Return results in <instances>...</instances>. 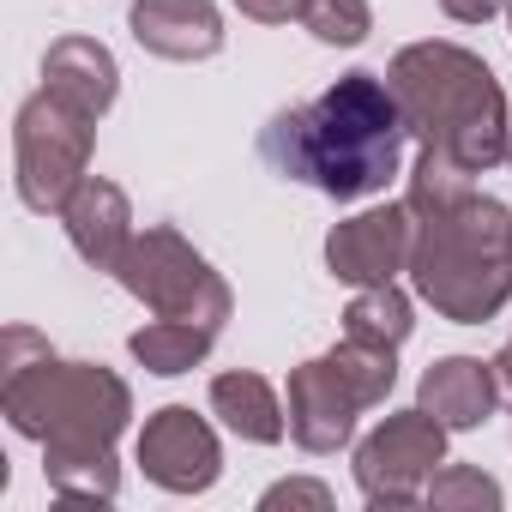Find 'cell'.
<instances>
[{
  "label": "cell",
  "instance_id": "obj_1",
  "mask_svg": "<svg viewBox=\"0 0 512 512\" xmlns=\"http://www.w3.org/2000/svg\"><path fill=\"white\" fill-rule=\"evenodd\" d=\"M404 139L410 127L386 73L356 67L332 79L314 103L278 109L260 127V157L272 175L302 181L338 205H356V199L386 193V181L404 163Z\"/></svg>",
  "mask_w": 512,
  "mask_h": 512
},
{
  "label": "cell",
  "instance_id": "obj_2",
  "mask_svg": "<svg viewBox=\"0 0 512 512\" xmlns=\"http://www.w3.org/2000/svg\"><path fill=\"white\" fill-rule=\"evenodd\" d=\"M386 85H392L416 145H434V151L458 157L476 175L506 163L512 109H506V91H500L494 67L476 49L446 43V37L404 43L392 55V67H386Z\"/></svg>",
  "mask_w": 512,
  "mask_h": 512
},
{
  "label": "cell",
  "instance_id": "obj_3",
  "mask_svg": "<svg viewBox=\"0 0 512 512\" xmlns=\"http://www.w3.org/2000/svg\"><path fill=\"white\" fill-rule=\"evenodd\" d=\"M0 416L37 446H115L133 422V392L103 362H67L43 332L7 326L0 338Z\"/></svg>",
  "mask_w": 512,
  "mask_h": 512
},
{
  "label": "cell",
  "instance_id": "obj_4",
  "mask_svg": "<svg viewBox=\"0 0 512 512\" xmlns=\"http://www.w3.org/2000/svg\"><path fill=\"white\" fill-rule=\"evenodd\" d=\"M410 290L452 326H482L512 302V211L470 193L440 217H416Z\"/></svg>",
  "mask_w": 512,
  "mask_h": 512
},
{
  "label": "cell",
  "instance_id": "obj_5",
  "mask_svg": "<svg viewBox=\"0 0 512 512\" xmlns=\"http://www.w3.org/2000/svg\"><path fill=\"white\" fill-rule=\"evenodd\" d=\"M115 284L133 302H145L157 320H187V326L223 332L229 314H235L229 278L205 260L175 223H145L133 235V247L121 253V266H115Z\"/></svg>",
  "mask_w": 512,
  "mask_h": 512
},
{
  "label": "cell",
  "instance_id": "obj_6",
  "mask_svg": "<svg viewBox=\"0 0 512 512\" xmlns=\"http://www.w3.org/2000/svg\"><path fill=\"white\" fill-rule=\"evenodd\" d=\"M97 121L61 103L55 91H31L13 115V187L19 205L37 217H61V205L91 175Z\"/></svg>",
  "mask_w": 512,
  "mask_h": 512
},
{
  "label": "cell",
  "instance_id": "obj_7",
  "mask_svg": "<svg viewBox=\"0 0 512 512\" xmlns=\"http://www.w3.org/2000/svg\"><path fill=\"white\" fill-rule=\"evenodd\" d=\"M446 464V428L416 404L392 410L380 428L356 440V488L368 506H416Z\"/></svg>",
  "mask_w": 512,
  "mask_h": 512
},
{
  "label": "cell",
  "instance_id": "obj_8",
  "mask_svg": "<svg viewBox=\"0 0 512 512\" xmlns=\"http://www.w3.org/2000/svg\"><path fill=\"white\" fill-rule=\"evenodd\" d=\"M133 452H139L145 482L163 488V494H205L223 476V440L205 416H193V404L151 410Z\"/></svg>",
  "mask_w": 512,
  "mask_h": 512
},
{
  "label": "cell",
  "instance_id": "obj_9",
  "mask_svg": "<svg viewBox=\"0 0 512 512\" xmlns=\"http://www.w3.org/2000/svg\"><path fill=\"white\" fill-rule=\"evenodd\" d=\"M410 247H416V211L398 205H368L344 223H332L326 235V272L350 290L368 284H398V272H410Z\"/></svg>",
  "mask_w": 512,
  "mask_h": 512
},
{
  "label": "cell",
  "instance_id": "obj_10",
  "mask_svg": "<svg viewBox=\"0 0 512 512\" xmlns=\"http://www.w3.org/2000/svg\"><path fill=\"white\" fill-rule=\"evenodd\" d=\"M284 410H290V440L314 458H332L356 440V416L368 410L356 398V386L332 368V356L296 362L284 380Z\"/></svg>",
  "mask_w": 512,
  "mask_h": 512
},
{
  "label": "cell",
  "instance_id": "obj_11",
  "mask_svg": "<svg viewBox=\"0 0 512 512\" xmlns=\"http://www.w3.org/2000/svg\"><path fill=\"white\" fill-rule=\"evenodd\" d=\"M61 229H67V241H73V253L91 266V272H109L115 278V266H121V253L133 247V199H127V187H115L109 175H85L79 181V193L61 205Z\"/></svg>",
  "mask_w": 512,
  "mask_h": 512
},
{
  "label": "cell",
  "instance_id": "obj_12",
  "mask_svg": "<svg viewBox=\"0 0 512 512\" xmlns=\"http://www.w3.org/2000/svg\"><path fill=\"white\" fill-rule=\"evenodd\" d=\"M127 31L157 61H211L223 55V13L217 0H133Z\"/></svg>",
  "mask_w": 512,
  "mask_h": 512
},
{
  "label": "cell",
  "instance_id": "obj_13",
  "mask_svg": "<svg viewBox=\"0 0 512 512\" xmlns=\"http://www.w3.org/2000/svg\"><path fill=\"white\" fill-rule=\"evenodd\" d=\"M416 404L446 428V434H470L494 416L500 404V380H494V362L482 356H440L422 368L416 380Z\"/></svg>",
  "mask_w": 512,
  "mask_h": 512
},
{
  "label": "cell",
  "instance_id": "obj_14",
  "mask_svg": "<svg viewBox=\"0 0 512 512\" xmlns=\"http://www.w3.org/2000/svg\"><path fill=\"white\" fill-rule=\"evenodd\" d=\"M43 91H55L79 115L103 121L121 97V67H115L109 43H97V37H55L43 55Z\"/></svg>",
  "mask_w": 512,
  "mask_h": 512
},
{
  "label": "cell",
  "instance_id": "obj_15",
  "mask_svg": "<svg viewBox=\"0 0 512 512\" xmlns=\"http://www.w3.org/2000/svg\"><path fill=\"white\" fill-rule=\"evenodd\" d=\"M211 416L247 440V446H278L290 434V410L278 398V386L266 374H253V368H229V374H211Z\"/></svg>",
  "mask_w": 512,
  "mask_h": 512
},
{
  "label": "cell",
  "instance_id": "obj_16",
  "mask_svg": "<svg viewBox=\"0 0 512 512\" xmlns=\"http://www.w3.org/2000/svg\"><path fill=\"white\" fill-rule=\"evenodd\" d=\"M43 476H49V488L67 494V500H97V506H109V500L121 494L115 446H91V440L43 446Z\"/></svg>",
  "mask_w": 512,
  "mask_h": 512
},
{
  "label": "cell",
  "instance_id": "obj_17",
  "mask_svg": "<svg viewBox=\"0 0 512 512\" xmlns=\"http://www.w3.org/2000/svg\"><path fill=\"white\" fill-rule=\"evenodd\" d=\"M211 344H217V332H205V326H187V320H151V326H139V332L127 338L133 362H139L145 374H157V380H175V374H193V368H205Z\"/></svg>",
  "mask_w": 512,
  "mask_h": 512
},
{
  "label": "cell",
  "instance_id": "obj_18",
  "mask_svg": "<svg viewBox=\"0 0 512 512\" xmlns=\"http://www.w3.org/2000/svg\"><path fill=\"white\" fill-rule=\"evenodd\" d=\"M470 193H476V169H464L458 157H446L434 145L416 151V169H410V187H404V205L416 217H440V211L464 205Z\"/></svg>",
  "mask_w": 512,
  "mask_h": 512
},
{
  "label": "cell",
  "instance_id": "obj_19",
  "mask_svg": "<svg viewBox=\"0 0 512 512\" xmlns=\"http://www.w3.org/2000/svg\"><path fill=\"white\" fill-rule=\"evenodd\" d=\"M344 332L398 350V344L416 332V302H410L398 284H368V290L350 296V308H344Z\"/></svg>",
  "mask_w": 512,
  "mask_h": 512
},
{
  "label": "cell",
  "instance_id": "obj_20",
  "mask_svg": "<svg viewBox=\"0 0 512 512\" xmlns=\"http://www.w3.org/2000/svg\"><path fill=\"white\" fill-rule=\"evenodd\" d=\"M326 356H332V368L356 386V398H362L368 410L392 398V386H398V350H392V344H368V338H350V332H344Z\"/></svg>",
  "mask_w": 512,
  "mask_h": 512
},
{
  "label": "cell",
  "instance_id": "obj_21",
  "mask_svg": "<svg viewBox=\"0 0 512 512\" xmlns=\"http://www.w3.org/2000/svg\"><path fill=\"white\" fill-rule=\"evenodd\" d=\"M434 512H500L506 506V494H500V482L488 476V470H476V464H440L434 470V482H428V494H422Z\"/></svg>",
  "mask_w": 512,
  "mask_h": 512
},
{
  "label": "cell",
  "instance_id": "obj_22",
  "mask_svg": "<svg viewBox=\"0 0 512 512\" xmlns=\"http://www.w3.org/2000/svg\"><path fill=\"white\" fill-rule=\"evenodd\" d=\"M302 25L326 49H362L374 37V7L368 0H302Z\"/></svg>",
  "mask_w": 512,
  "mask_h": 512
},
{
  "label": "cell",
  "instance_id": "obj_23",
  "mask_svg": "<svg viewBox=\"0 0 512 512\" xmlns=\"http://www.w3.org/2000/svg\"><path fill=\"white\" fill-rule=\"evenodd\" d=\"M260 506H266V512H278V506H314V512H332V488L314 482V476H290V482H272V488L260 494Z\"/></svg>",
  "mask_w": 512,
  "mask_h": 512
},
{
  "label": "cell",
  "instance_id": "obj_24",
  "mask_svg": "<svg viewBox=\"0 0 512 512\" xmlns=\"http://www.w3.org/2000/svg\"><path fill=\"white\" fill-rule=\"evenodd\" d=\"M235 13L253 25H290V19H302V0H235Z\"/></svg>",
  "mask_w": 512,
  "mask_h": 512
},
{
  "label": "cell",
  "instance_id": "obj_25",
  "mask_svg": "<svg viewBox=\"0 0 512 512\" xmlns=\"http://www.w3.org/2000/svg\"><path fill=\"white\" fill-rule=\"evenodd\" d=\"M440 13L452 25H488L494 13H506V0H440Z\"/></svg>",
  "mask_w": 512,
  "mask_h": 512
},
{
  "label": "cell",
  "instance_id": "obj_26",
  "mask_svg": "<svg viewBox=\"0 0 512 512\" xmlns=\"http://www.w3.org/2000/svg\"><path fill=\"white\" fill-rule=\"evenodd\" d=\"M488 362H494V380H500V398H512V338H506V344H500V350H494Z\"/></svg>",
  "mask_w": 512,
  "mask_h": 512
},
{
  "label": "cell",
  "instance_id": "obj_27",
  "mask_svg": "<svg viewBox=\"0 0 512 512\" xmlns=\"http://www.w3.org/2000/svg\"><path fill=\"white\" fill-rule=\"evenodd\" d=\"M506 25H512V0H506Z\"/></svg>",
  "mask_w": 512,
  "mask_h": 512
},
{
  "label": "cell",
  "instance_id": "obj_28",
  "mask_svg": "<svg viewBox=\"0 0 512 512\" xmlns=\"http://www.w3.org/2000/svg\"><path fill=\"white\" fill-rule=\"evenodd\" d=\"M506 163H512V151H506Z\"/></svg>",
  "mask_w": 512,
  "mask_h": 512
}]
</instances>
